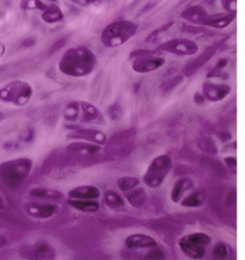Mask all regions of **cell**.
<instances>
[{
  "label": "cell",
  "instance_id": "40",
  "mask_svg": "<svg viewBox=\"0 0 245 260\" xmlns=\"http://www.w3.org/2000/svg\"><path fill=\"white\" fill-rule=\"evenodd\" d=\"M224 162L228 165V167L231 169L232 171H233L234 173H236V164H236V162H237V160H236V157H225V158H224Z\"/></svg>",
  "mask_w": 245,
  "mask_h": 260
},
{
  "label": "cell",
  "instance_id": "51",
  "mask_svg": "<svg viewBox=\"0 0 245 260\" xmlns=\"http://www.w3.org/2000/svg\"><path fill=\"white\" fill-rule=\"evenodd\" d=\"M104 1V0H102V2ZM106 1H113V0H106Z\"/></svg>",
  "mask_w": 245,
  "mask_h": 260
},
{
  "label": "cell",
  "instance_id": "19",
  "mask_svg": "<svg viewBox=\"0 0 245 260\" xmlns=\"http://www.w3.org/2000/svg\"><path fill=\"white\" fill-rule=\"evenodd\" d=\"M207 15L208 13L206 12L203 7L199 5H195V6L187 7L186 9L183 11L180 14V17L185 20L203 26Z\"/></svg>",
  "mask_w": 245,
  "mask_h": 260
},
{
  "label": "cell",
  "instance_id": "50",
  "mask_svg": "<svg viewBox=\"0 0 245 260\" xmlns=\"http://www.w3.org/2000/svg\"><path fill=\"white\" fill-rule=\"evenodd\" d=\"M49 1H51V2H57V0H49Z\"/></svg>",
  "mask_w": 245,
  "mask_h": 260
},
{
  "label": "cell",
  "instance_id": "21",
  "mask_svg": "<svg viewBox=\"0 0 245 260\" xmlns=\"http://www.w3.org/2000/svg\"><path fill=\"white\" fill-rule=\"evenodd\" d=\"M70 207L84 213H95L100 209V203L96 200H68Z\"/></svg>",
  "mask_w": 245,
  "mask_h": 260
},
{
  "label": "cell",
  "instance_id": "16",
  "mask_svg": "<svg viewBox=\"0 0 245 260\" xmlns=\"http://www.w3.org/2000/svg\"><path fill=\"white\" fill-rule=\"evenodd\" d=\"M100 196V189L93 185L75 187L68 192V197L72 200H97Z\"/></svg>",
  "mask_w": 245,
  "mask_h": 260
},
{
  "label": "cell",
  "instance_id": "5",
  "mask_svg": "<svg viewBox=\"0 0 245 260\" xmlns=\"http://www.w3.org/2000/svg\"><path fill=\"white\" fill-rule=\"evenodd\" d=\"M212 243V238L203 232L191 233L181 237L179 246L186 257L192 259H201L205 257L207 247Z\"/></svg>",
  "mask_w": 245,
  "mask_h": 260
},
{
  "label": "cell",
  "instance_id": "37",
  "mask_svg": "<svg viewBox=\"0 0 245 260\" xmlns=\"http://www.w3.org/2000/svg\"><path fill=\"white\" fill-rule=\"evenodd\" d=\"M73 3L76 4L81 7H89V6H98L102 3V0H70Z\"/></svg>",
  "mask_w": 245,
  "mask_h": 260
},
{
  "label": "cell",
  "instance_id": "25",
  "mask_svg": "<svg viewBox=\"0 0 245 260\" xmlns=\"http://www.w3.org/2000/svg\"><path fill=\"white\" fill-rule=\"evenodd\" d=\"M29 195L32 197L44 198L49 200H60L63 199V194L62 192L45 188H33L29 190Z\"/></svg>",
  "mask_w": 245,
  "mask_h": 260
},
{
  "label": "cell",
  "instance_id": "36",
  "mask_svg": "<svg viewBox=\"0 0 245 260\" xmlns=\"http://www.w3.org/2000/svg\"><path fill=\"white\" fill-rule=\"evenodd\" d=\"M223 9L227 13L236 14V0H220Z\"/></svg>",
  "mask_w": 245,
  "mask_h": 260
},
{
  "label": "cell",
  "instance_id": "33",
  "mask_svg": "<svg viewBox=\"0 0 245 260\" xmlns=\"http://www.w3.org/2000/svg\"><path fill=\"white\" fill-rule=\"evenodd\" d=\"M157 247L158 246L149 249V251L146 253V259H165L166 258L165 252Z\"/></svg>",
  "mask_w": 245,
  "mask_h": 260
},
{
  "label": "cell",
  "instance_id": "28",
  "mask_svg": "<svg viewBox=\"0 0 245 260\" xmlns=\"http://www.w3.org/2000/svg\"><path fill=\"white\" fill-rule=\"evenodd\" d=\"M140 184V180L136 177H120L117 181V186L123 192H127L129 190L136 188Z\"/></svg>",
  "mask_w": 245,
  "mask_h": 260
},
{
  "label": "cell",
  "instance_id": "31",
  "mask_svg": "<svg viewBox=\"0 0 245 260\" xmlns=\"http://www.w3.org/2000/svg\"><path fill=\"white\" fill-rule=\"evenodd\" d=\"M174 24H175V21H174V20H171V21H169V22L164 24V25L161 26V27H157V28H156L155 30H153L151 33L149 34V36H148V37L146 38V43H149V44H150V43H153L154 41L156 40V38H157V37H158L160 34L162 33V32H166V31L170 29L171 27H173Z\"/></svg>",
  "mask_w": 245,
  "mask_h": 260
},
{
  "label": "cell",
  "instance_id": "49",
  "mask_svg": "<svg viewBox=\"0 0 245 260\" xmlns=\"http://www.w3.org/2000/svg\"><path fill=\"white\" fill-rule=\"evenodd\" d=\"M3 117V114H2V111L0 110V119Z\"/></svg>",
  "mask_w": 245,
  "mask_h": 260
},
{
  "label": "cell",
  "instance_id": "45",
  "mask_svg": "<svg viewBox=\"0 0 245 260\" xmlns=\"http://www.w3.org/2000/svg\"><path fill=\"white\" fill-rule=\"evenodd\" d=\"M33 42H34V40H33V38L30 37V38H27V39L24 41L22 45H23L24 47L31 46V45H33Z\"/></svg>",
  "mask_w": 245,
  "mask_h": 260
},
{
  "label": "cell",
  "instance_id": "22",
  "mask_svg": "<svg viewBox=\"0 0 245 260\" xmlns=\"http://www.w3.org/2000/svg\"><path fill=\"white\" fill-rule=\"evenodd\" d=\"M64 18L63 11L57 5L48 6L42 14V19L48 24L57 23L62 21Z\"/></svg>",
  "mask_w": 245,
  "mask_h": 260
},
{
  "label": "cell",
  "instance_id": "14",
  "mask_svg": "<svg viewBox=\"0 0 245 260\" xmlns=\"http://www.w3.org/2000/svg\"><path fill=\"white\" fill-rule=\"evenodd\" d=\"M125 246L130 250H143L158 246L155 238L145 234H132L127 237Z\"/></svg>",
  "mask_w": 245,
  "mask_h": 260
},
{
  "label": "cell",
  "instance_id": "13",
  "mask_svg": "<svg viewBox=\"0 0 245 260\" xmlns=\"http://www.w3.org/2000/svg\"><path fill=\"white\" fill-rule=\"evenodd\" d=\"M166 63V59L158 56L136 58L132 63L133 70L138 74H149L157 70Z\"/></svg>",
  "mask_w": 245,
  "mask_h": 260
},
{
  "label": "cell",
  "instance_id": "24",
  "mask_svg": "<svg viewBox=\"0 0 245 260\" xmlns=\"http://www.w3.org/2000/svg\"><path fill=\"white\" fill-rule=\"evenodd\" d=\"M205 202V195L201 191H192L179 201L182 207L197 208L203 206Z\"/></svg>",
  "mask_w": 245,
  "mask_h": 260
},
{
  "label": "cell",
  "instance_id": "38",
  "mask_svg": "<svg viewBox=\"0 0 245 260\" xmlns=\"http://www.w3.org/2000/svg\"><path fill=\"white\" fill-rule=\"evenodd\" d=\"M182 31L186 33L198 34L207 32L208 29L205 27H193V26H189V25H183Z\"/></svg>",
  "mask_w": 245,
  "mask_h": 260
},
{
  "label": "cell",
  "instance_id": "43",
  "mask_svg": "<svg viewBox=\"0 0 245 260\" xmlns=\"http://www.w3.org/2000/svg\"><path fill=\"white\" fill-rule=\"evenodd\" d=\"M64 44H65V39H61L57 43H55L52 48H51V52H55V51L60 50Z\"/></svg>",
  "mask_w": 245,
  "mask_h": 260
},
{
  "label": "cell",
  "instance_id": "29",
  "mask_svg": "<svg viewBox=\"0 0 245 260\" xmlns=\"http://www.w3.org/2000/svg\"><path fill=\"white\" fill-rule=\"evenodd\" d=\"M46 4L42 0H20V9L24 11H43L46 9Z\"/></svg>",
  "mask_w": 245,
  "mask_h": 260
},
{
  "label": "cell",
  "instance_id": "1",
  "mask_svg": "<svg viewBox=\"0 0 245 260\" xmlns=\"http://www.w3.org/2000/svg\"><path fill=\"white\" fill-rule=\"evenodd\" d=\"M96 63V56L90 49L85 46L73 47L63 53L58 68L66 76L80 78L92 74Z\"/></svg>",
  "mask_w": 245,
  "mask_h": 260
},
{
  "label": "cell",
  "instance_id": "7",
  "mask_svg": "<svg viewBox=\"0 0 245 260\" xmlns=\"http://www.w3.org/2000/svg\"><path fill=\"white\" fill-rule=\"evenodd\" d=\"M158 50L176 56H192L198 52L199 46L193 41L186 38H175L160 44Z\"/></svg>",
  "mask_w": 245,
  "mask_h": 260
},
{
  "label": "cell",
  "instance_id": "2",
  "mask_svg": "<svg viewBox=\"0 0 245 260\" xmlns=\"http://www.w3.org/2000/svg\"><path fill=\"white\" fill-rule=\"evenodd\" d=\"M138 26L131 20H118L108 24L100 34V42L106 48H117L136 36Z\"/></svg>",
  "mask_w": 245,
  "mask_h": 260
},
{
  "label": "cell",
  "instance_id": "11",
  "mask_svg": "<svg viewBox=\"0 0 245 260\" xmlns=\"http://www.w3.org/2000/svg\"><path fill=\"white\" fill-rule=\"evenodd\" d=\"M231 87L226 84H215L212 82H205L202 87V93L206 100L213 103L224 100L226 97L231 93Z\"/></svg>",
  "mask_w": 245,
  "mask_h": 260
},
{
  "label": "cell",
  "instance_id": "12",
  "mask_svg": "<svg viewBox=\"0 0 245 260\" xmlns=\"http://www.w3.org/2000/svg\"><path fill=\"white\" fill-rule=\"evenodd\" d=\"M224 42H225V39H224V40L220 41V42H217V43H215V44H211L210 46L207 47L205 50L203 51V53L200 54L199 57H197L194 60L192 61V62L189 63L188 66L186 67L185 74H186V76H191L192 74H194L197 71L199 70L200 67L206 64V63H207L208 61L210 60V59L212 58L213 56L216 53V51L219 50V48L221 47V45H222Z\"/></svg>",
  "mask_w": 245,
  "mask_h": 260
},
{
  "label": "cell",
  "instance_id": "39",
  "mask_svg": "<svg viewBox=\"0 0 245 260\" xmlns=\"http://www.w3.org/2000/svg\"><path fill=\"white\" fill-rule=\"evenodd\" d=\"M208 78H214V77H216V78H220V79H224V80H227V79H229V75L228 74H226L224 72H222V70H217L216 68H214L213 70L210 71L208 75H207Z\"/></svg>",
  "mask_w": 245,
  "mask_h": 260
},
{
  "label": "cell",
  "instance_id": "9",
  "mask_svg": "<svg viewBox=\"0 0 245 260\" xmlns=\"http://www.w3.org/2000/svg\"><path fill=\"white\" fill-rule=\"evenodd\" d=\"M22 255L30 259H53L56 250L49 243L43 241L27 248Z\"/></svg>",
  "mask_w": 245,
  "mask_h": 260
},
{
  "label": "cell",
  "instance_id": "32",
  "mask_svg": "<svg viewBox=\"0 0 245 260\" xmlns=\"http://www.w3.org/2000/svg\"><path fill=\"white\" fill-rule=\"evenodd\" d=\"M158 53V50L139 49V50H134L130 54V59L135 60L136 58H141V57H153V56H157Z\"/></svg>",
  "mask_w": 245,
  "mask_h": 260
},
{
  "label": "cell",
  "instance_id": "3",
  "mask_svg": "<svg viewBox=\"0 0 245 260\" xmlns=\"http://www.w3.org/2000/svg\"><path fill=\"white\" fill-rule=\"evenodd\" d=\"M33 161L26 158H17L0 164V180L10 188H18L29 176Z\"/></svg>",
  "mask_w": 245,
  "mask_h": 260
},
{
  "label": "cell",
  "instance_id": "26",
  "mask_svg": "<svg viewBox=\"0 0 245 260\" xmlns=\"http://www.w3.org/2000/svg\"><path fill=\"white\" fill-rule=\"evenodd\" d=\"M212 255L216 259H227L231 258L234 255V250L229 244L220 242L213 248Z\"/></svg>",
  "mask_w": 245,
  "mask_h": 260
},
{
  "label": "cell",
  "instance_id": "18",
  "mask_svg": "<svg viewBox=\"0 0 245 260\" xmlns=\"http://www.w3.org/2000/svg\"><path fill=\"white\" fill-rule=\"evenodd\" d=\"M194 186V182L190 177H181L176 182L171 191V200L174 203H179L185 194Z\"/></svg>",
  "mask_w": 245,
  "mask_h": 260
},
{
  "label": "cell",
  "instance_id": "20",
  "mask_svg": "<svg viewBox=\"0 0 245 260\" xmlns=\"http://www.w3.org/2000/svg\"><path fill=\"white\" fill-rule=\"evenodd\" d=\"M67 150L80 154H96L101 150V146L91 142L76 141L67 147Z\"/></svg>",
  "mask_w": 245,
  "mask_h": 260
},
{
  "label": "cell",
  "instance_id": "30",
  "mask_svg": "<svg viewBox=\"0 0 245 260\" xmlns=\"http://www.w3.org/2000/svg\"><path fill=\"white\" fill-rule=\"evenodd\" d=\"M80 114V104L72 102L67 105L63 111V117L66 121H76Z\"/></svg>",
  "mask_w": 245,
  "mask_h": 260
},
{
  "label": "cell",
  "instance_id": "23",
  "mask_svg": "<svg viewBox=\"0 0 245 260\" xmlns=\"http://www.w3.org/2000/svg\"><path fill=\"white\" fill-rule=\"evenodd\" d=\"M126 198L132 207L141 208L145 205L147 194L143 188H134L132 190H129V192L126 194Z\"/></svg>",
  "mask_w": 245,
  "mask_h": 260
},
{
  "label": "cell",
  "instance_id": "15",
  "mask_svg": "<svg viewBox=\"0 0 245 260\" xmlns=\"http://www.w3.org/2000/svg\"><path fill=\"white\" fill-rule=\"evenodd\" d=\"M80 110L82 111L81 121L83 123L97 124V125H104L106 123L105 117L96 106L88 102H81L80 103Z\"/></svg>",
  "mask_w": 245,
  "mask_h": 260
},
{
  "label": "cell",
  "instance_id": "41",
  "mask_svg": "<svg viewBox=\"0 0 245 260\" xmlns=\"http://www.w3.org/2000/svg\"><path fill=\"white\" fill-rule=\"evenodd\" d=\"M229 63V58H227V57H223V58H220L218 61H217V63H216V66L215 68L217 69V70H222L224 67H227V64Z\"/></svg>",
  "mask_w": 245,
  "mask_h": 260
},
{
  "label": "cell",
  "instance_id": "47",
  "mask_svg": "<svg viewBox=\"0 0 245 260\" xmlns=\"http://www.w3.org/2000/svg\"><path fill=\"white\" fill-rule=\"evenodd\" d=\"M7 244V239L4 237H0V249L3 248Z\"/></svg>",
  "mask_w": 245,
  "mask_h": 260
},
{
  "label": "cell",
  "instance_id": "10",
  "mask_svg": "<svg viewBox=\"0 0 245 260\" xmlns=\"http://www.w3.org/2000/svg\"><path fill=\"white\" fill-rule=\"evenodd\" d=\"M27 214L35 219H49L58 213L59 207L54 204H40L30 202L25 204Z\"/></svg>",
  "mask_w": 245,
  "mask_h": 260
},
{
  "label": "cell",
  "instance_id": "48",
  "mask_svg": "<svg viewBox=\"0 0 245 260\" xmlns=\"http://www.w3.org/2000/svg\"><path fill=\"white\" fill-rule=\"evenodd\" d=\"M4 208H5V203H4L3 199L0 194V211L3 210Z\"/></svg>",
  "mask_w": 245,
  "mask_h": 260
},
{
  "label": "cell",
  "instance_id": "8",
  "mask_svg": "<svg viewBox=\"0 0 245 260\" xmlns=\"http://www.w3.org/2000/svg\"><path fill=\"white\" fill-rule=\"evenodd\" d=\"M69 139L76 140H86L91 143L97 145H105L106 143V136L104 133L96 129H86L81 127L72 128V132L68 134Z\"/></svg>",
  "mask_w": 245,
  "mask_h": 260
},
{
  "label": "cell",
  "instance_id": "35",
  "mask_svg": "<svg viewBox=\"0 0 245 260\" xmlns=\"http://www.w3.org/2000/svg\"><path fill=\"white\" fill-rule=\"evenodd\" d=\"M107 114H108L109 117H111L113 120L119 119L120 116H121V114H123V110H121L120 105L118 103H115L113 105H111L108 108V110H107Z\"/></svg>",
  "mask_w": 245,
  "mask_h": 260
},
{
  "label": "cell",
  "instance_id": "44",
  "mask_svg": "<svg viewBox=\"0 0 245 260\" xmlns=\"http://www.w3.org/2000/svg\"><path fill=\"white\" fill-rule=\"evenodd\" d=\"M218 138L222 141H228L232 138L231 134L229 132H222L218 134Z\"/></svg>",
  "mask_w": 245,
  "mask_h": 260
},
{
  "label": "cell",
  "instance_id": "17",
  "mask_svg": "<svg viewBox=\"0 0 245 260\" xmlns=\"http://www.w3.org/2000/svg\"><path fill=\"white\" fill-rule=\"evenodd\" d=\"M235 14L226 13V14H209L206 17L203 26L214 27V28H224L228 27L235 20Z\"/></svg>",
  "mask_w": 245,
  "mask_h": 260
},
{
  "label": "cell",
  "instance_id": "34",
  "mask_svg": "<svg viewBox=\"0 0 245 260\" xmlns=\"http://www.w3.org/2000/svg\"><path fill=\"white\" fill-rule=\"evenodd\" d=\"M184 76L182 75H178V76L174 77L173 80H170L168 83L166 84V88H165V92L166 93H171L172 91L174 90L176 87L181 85L184 81Z\"/></svg>",
  "mask_w": 245,
  "mask_h": 260
},
{
  "label": "cell",
  "instance_id": "27",
  "mask_svg": "<svg viewBox=\"0 0 245 260\" xmlns=\"http://www.w3.org/2000/svg\"><path fill=\"white\" fill-rule=\"evenodd\" d=\"M104 200L106 202L107 207L111 208H119L125 206V200L119 193L113 190H109L106 191L104 195Z\"/></svg>",
  "mask_w": 245,
  "mask_h": 260
},
{
  "label": "cell",
  "instance_id": "4",
  "mask_svg": "<svg viewBox=\"0 0 245 260\" xmlns=\"http://www.w3.org/2000/svg\"><path fill=\"white\" fill-rule=\"evenodd\" d=\"M33 93V87L27 81L13 80L0 87V101L21 107L29 102Z\"/></svg>",
  "mask_w": 245,
  "mask_h": 260
},
{
  "label": "cell",
  "instance_id": "42",
  "mask_svg": "<svg viewBox=\"0 0 245 260\" xmlns=\"http://www.w3.org/2000/svg\"><path fill=\"white\" fill-rule=\"evenodd\" d=\"M205 96L203 95V93H199V92H196L194 96H193V101L196 104L200 105V104H204L205 102Z\"/></svg>",
  "mask_w": 245,
  "mask_h": 260
},
{
  "label": "cell",
  "instance_id": "6",
  "mask_svg": "<svg viewBox=\"0 0 245 260\" xmlns=\"http://www.w3.org/2000/svg\"><path fill=\"white\" fill-rule=\"evenodd\" d=\"M173 167L172 158L167 154H161L153 159L143 176V182L149 188L162 185Z\"/></svg>",
  "mask_w": 245,
  "mask_h": 260
},
{
  "label": "cell",
  "instance_id": "46",
  "mask_svg": "<svg viewBox=\"0 0 245 260\" xmlns=\"http://www.w3.org/2000/svg\"><path fill=\"white\" fill-rule=\"evenodd\" d=\"M6 52V46L0 42V57H2Z\"/></svg>",
  "mask_w": 245,
  "mask_h": 260
}]
</instances>
